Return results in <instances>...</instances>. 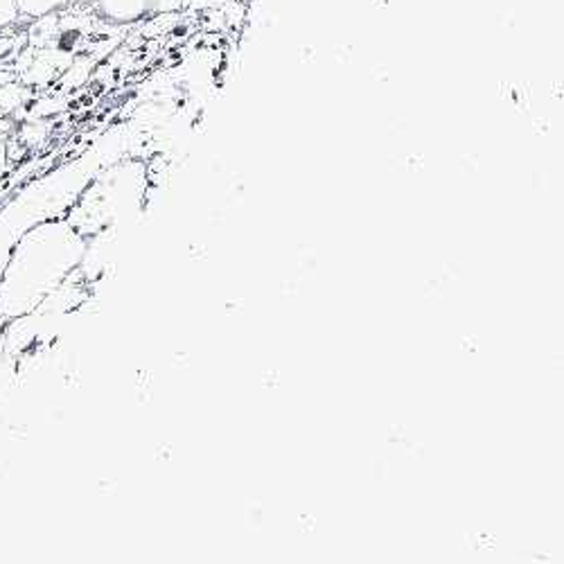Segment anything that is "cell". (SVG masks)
<instances>
[{
  "label": "cell",
  "mask_w": 564,
  "mask_h": 564,
  "mask_svg": "<svg viewBox=\"0 0 564 564\" xmlns=\"http://www.w3.org/2000/svg\"><path fill=\"white\" fill-rule=\"evenodd\" d=\"M86 251L88 238L66 217L25 230L0 273V318L12 321L34 312L73 275Z\"/></svg>",
  "instance_id": "obj_1"
},
{
  "label": "cell",
  "mask_w": 564,
  "mask_h": 564,
  "mask_svg": "<svg viewBox=\"0 0 564 564\" xmlns=\"http://www.w3.org/2000/svg\"><path fill=\"white\" fill-rule=\"evenodd\" d=\"M25 230L30 228L17 217L14 210H10V206L0 210V273H3L14 245L19 242V238Z\"/></svg>",
  "instance_id": "obj_2"
},
{
  "label": "cell",
  "mask_w": 564,
  "mask_h": 564,
  "mask_svg": "<svg viewBox=\"0 0 564 564\" xmlns=\"http://www.w3.org/2000/svg\"><path fill=\"white\" fill-rule=\"evenodd\" d=\"M73 0H17L19 12L28 14V17H43V14H51L59 8L70 6Z\"/></svg>",
  "instance_id": "obj_4"
},
{
  "label": "cell",
  "mask_w": 564,
  "mask_h": 564,
  "mask_svg": "<svg viewBox=\"0 0 564 564\" xmlns=\"http://www.w3.org/2000/svg\"><path fill=\"white\" fill-rule=\"evenodd\" d=\"M98 6L111 21H133L152 10V0H98Z\"/></svg>",
  "instance_id": "obj_3"
},
{
  "label": "cell",
  "mask_w": 564,
  "mask_h": 564,
  "mask_svg": "<svg viewBox=\"0 0 564 564\" xmlns=\"http://www.w3.org/2000/svg\"><path fill=\"white\" fill-rule=\"evenodd\" d=\"M12 368L14 366H10L8 357H6V325H3V318H0V387L10 384Z\"/></svg>",
  "instance_id": "obj_5"
},
{
  "label": "cell",
  "mask_w": 564,
  "mask_h": 564,
  "mask_svg": "<svg viewBox=\"0 0 564 564\" xmlns=\"http://www.w3.org/2000/svg\"><path fill=\"white\" fill-rule=\"evenodd\" d=\"M6 174H8V152H6V145L0 143V193H3Z\"/></svg>",
  "instance_id": "obj_6"
}]
</instances>
